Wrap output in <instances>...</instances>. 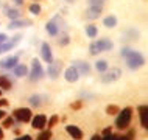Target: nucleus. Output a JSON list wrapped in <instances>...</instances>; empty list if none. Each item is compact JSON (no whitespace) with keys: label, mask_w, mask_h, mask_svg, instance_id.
<instances>
[{"label":"nucleus","mask_w":148,"mask_h":140,"mask_svg":"<svg viewBox=\"0 0 148 140\" xmlns=\"http://www.w3.org/2000/svg\"><path fill=\"white\" fill-rule=\"evenodd\" d=\"M131 51H133V50H131V48H123V50H122V56H123V58H126V56L130 55Z\"/></svg>","instance_id":"nucleus-34"},{"label":"nucleus","mask_w":148,"mask_h":140,"mask_svg":"<svg viewBox=\"0 0 148 140\" xmlns=\"http://www.w3.org/2000/svg\"><path fill=\"white\" fill-rule=\"evenodd\" d=\"M97 44H98L100 51H109V50L114 48V44H112V41H111V39H100Z\"/></svg>","instance_id":"nucleus-14"},{"label":"nucleus","mask_w":148,"mask_h":140,"mask_svg":"<svg viewBox=\"0 0 148 140\" xmlns=\"http://www.w3.org/2000/svg\"><path fill=\"white\" fill-rule=\"evenodd\" d=\"M69 36H62L61 38V41H59V44H61V45H66V44H69Z\"/></svg>","instance_id":"nucleus-33"},{"label":"nucleus","mask_w":148,"mask_h":140,"mask_svg":"<svg viewBox=\"0 0 148 140\" xmlns=\"http://www.w3.org/2000/svg\"><path fill=\"white\" fill-rule=\"evenodd\" d=\"M101 140H114V135H111V134H106V135H105V139H101Z\"/></svg>","instance_id":"nucleus-37"},{"label":"nucleus","mask_w":148,"mask_h":140,"mask_svg":"<svg viewBox=\"0 0 148 140\" xmlns=\"http://www.w3.org/2000/svg\"><path fill=\"white\" fill-rule=\"evenodd\" d=\"M103 6H97V5H89V10H87V17L89 19H98L100 14H101Z\"/></svg>","instance_id":"nucleus-9"},{"label":"nucleus","mask_w":148,"mask_h":140,"mask_svg":"<svg viewBox=\"0 0 148 140\" xmlns=\"http://www.w3.org/2000/svg\"><path fill=\"white\" fill-rule=\"evenodd\" d=\"M66 2H69V3H73V2H75V0H66Z\"/></svg>","instance_id":"nucleus-44"},{"label":"nucleus","mask_w":148,"mask_h":140,"mask_svg":"<svg viewBox=\"0 0 148 140\" xmlns=\"http://www.w3.org/2000/svg\"><path fill=\"white\" fill-rule=\"evenodd\" d=\"M61 62H59V61H56V62H53V61H51L50 62V67H49V75H50V76L51 78H56L58 76V75H59V72H61Z\"/></svg>","instance_id":"nucleus-12"},{"label":"nucleus","mask_w":148,"mask_h":140,"mask_svg":"<svg viewBox=\"0 0 148 140\" xmlns=\"http://www.w3.org/2000/svg\"><path fill=\"white\" fill-rule=\"evenodd\" d=\"M44 76V70L39 64V59H33L31 62V75H30V79L31 81H39Z\"/></svg>","instance_id":"nucleus-3"},{"label":"nucleus","mask_w":148,"mask_h":140,"mask_svg":"<svg viewBox=\"0 0 148 140\" xmlns=\"http://www.w3.org/2000/svg\"><path fill=\"white\" fill-rule=\"evenodd\" d=\"M30 103H31V106H34V107L41 106L42 104V97L41 95H33V97L30 98Z\"/></svg>","instance_id":"nucleus-24"},{"label":"nucleus","mask_w":148,"mask_h":140,"mask_svg":"<svg viewBox=\"0 0 148 140\" xmlns=\"http://www.w3.org/2000/svg\"><path fill=\"white\" fill-rule=\"evenodd\" d=\"M14 3H16V5L21 6V5H23V0H14Z\"/></svg>","instance_id":"nucleus-40"},{"label":"nucleus","mask_w":148,"mask_h":140,"mask_svg":"<svg viewBox=\"0 0 148 140\" xmlns=\"http://www.w3.org/2000/svg\"><path fill=\"white\" fill-rule=\"evenodd\" d=\"M13 70H14L16 76H25V75L28 73V69H27V66H23V64H17Z\"/></svg>","instance_id":"nucleus-19"},{"label":"nucleus","mask_w":148,"mask_h":140,"mask_svg":"<svg viewBox=\"0 0 148 140\" xmlns=\"http://www.w3.org/2000/svg\"><path fill=\"white\" fill-rule=\"evenodd\" d=\"M47 125V118L45 115H36L33 118V126L36 129H44V126Z\"/></svg>","instance_id":"nucleus-18"},{"label":"nucleus","mask_w":148,"mask_h":140,"mask_svg":"<svg viewBox=\"0 0 148 140\" xmlns=\"http://www.w3.org/2000/svg\"><path fill=\"white\" fill-rule=\"evenodd\" d=\"M50 137H51V132H50L49 129H47V131H44V132H41V134H39L38 140H49Z\"/></svg>","instance_id":"nucleus-28"},{"label":"nucleus","mask_w":148,"mask_h":140,"mask_svg":"<svg viewBox=\"0 0 148 140\" xmlns=\"http://www.w3.org/2000/svg\"><path fill=\"white\" fill-rule=\"evenodd\" d=\"M5 13H6V16L11 19V20H16V19L21 17V13H19V10H14V8H8V6H5Z\"/></svg>","instance_id":"nucleus-20"},{"label":"nucleus","mask_w":148,"mask_h":140,"mask_svg":"<svg viewBox=\"0 0 148 140\" xmlns=\"http://www.w3.org/2000/svg\"><path fill=\"white\" fill-rule=\"evenodd\" d=\"M30 20H25V19H16V20H11L10 22V25H8V28L10 30H16V28H22V27H28L30 25Z\"/></svg>","instance_id":"nucleus-11"},{"label":"nucleus","mask_w":148,"mask_h":140,"mask_svg":"<svg viewBox=\"0 0 148 140\" xmlns=\"http://www.w3.org/2000/svg\"><path fill=\"white\" fill-rule=\"evenodd\" d=\"M0 87L5 89V90H10L11 89V81L6 76H0Z\"/></svg>","instance_id":"nucleus-22"},{"label":"nucleus","mask_w":148,"mask_h":140,"mask_svg":"<svg viewBox=\"0 0 148 140\" xmlns=\"http://www.w3.org/2000/svg\"><path fill=\"white\" fill-rule=\"evenodd\" d=\"M89 51H90V55H98V53H101L98 48V44L97 42H92L90 45H89Z\"/></svg>","instance_id":"nucleus-26"},{"label":"nucleus","mask_w":148,"mask_h":140,"mask_svg":"<svg viewBox=\"0 0 148 140\" xmlns=\"http://www.w3.org/2000/svg\"><path fill=\"white\" fill-rule=\"evenodd\" d=\"M3 117H5V112H3V111H0V118H3Z\"/></svg>","instance_id":"nucleus-42"},{"label":"nucleus","mask_w":148,"mask_h":140,"mask_svg":"<svg viewBox=\"0 0 148 140\" xmlns=\"http://www.w3.org/2000/svg\"><path fill=\"white\" fill-rule=\"evenodd\" d=\"M120 75H122V72H120L119 69H112L109 72H106L105 76L101 78L103 83H112V81H117V79L120 78Z\"/></svg>","instance_id":"nucleus-5"},{"label":"nucleus","mask_w":148,"mask_h":140,"mask_svg":"<svg viewBox=\"0 0 148 140\" xmlns=\"http://www.w3.org/2000/svg\"><path fill=\"white\" fill-rule=\"evenodd\" d=\"M78 78H79V73L77 72V69H75V67H69V69L66 70V79H67L69 83L78 81Z\"/></svg>","instance_id":"nucleus-13"},{"label":"nucleus","mask_w":148,"mask_h":140,"mask_svg":"<svg viewBox=\"0 0 148 140\" xmlns=\"http://www.w3.org/2000/svg\"><path fill=\"white\" fill-rule=\"evenodd\" d=\"M3 126H6V128H10V126H13V118H10V117H6V118H5V122H3Z\"/></svg>","instance_id":"nucleus-31"},{"label":"nucleus","mask_w":148,"mask_h":140,"mask_svg":"<svg viewBox=\"0 0 148 140\" xmlns=\"http://www.w3.org/2000/svg\"><path fill=\"white\" fill-rule=\"evenodd\" d=\"M67 129V132H69L73 139H77V140H79V139H83V132H81V129H79L78 126H73V125H69L66 128Z\"/></svg>","instance_id":"nucleus-17"},{"label":"nucleus","mask_w":148,"mask_h":140,"mask_svg":"<svg viewBox=\"0 0 148 140\" xmlns=\"http://www.w3.org/2000/svg\"><path fill=\"white\" fill-rule=\"evenodd\" d=\"M14 117L17 118L19 122L27 123V122H30V118H31V111H30V109H27V107H21V109H16V111H14Z\"/></svg>","instance_id":"nucleus-4"},{"label":"nucleus","mask_w":148,"mask_h":140,"mask_svg":"<svg viewBox=\"0 0 148 140\" xmlns=\"http://www.w3.org/2000/svg\"><path fill=\"white\" fill-rule=\"evenodd\" d=\"M139 114H140V123H142V126L148 128V107L143 104V106H139Z\"/></svg>","instance_id":"nucleus-15"},{"label":"nucleus","mask_w":148,"mask_h":140,"mask_svg":"<svg viewBox=\"0 0 148 140\" xmlns=\"http://www.w3.org/2000/svg\"><path fill=\"white\" fill-rule=\"evenodd\" d=\"M103 23H105V27H108V28H114L117 25V19H115V16H108V17H105Z\"/></svg>","instance_id":"nucleus-21"},{"label":"nucleus","mask_w":148,"mask_h":140,"mask_svg":"<svg viewBox=\"0 0 148 140\" xmlns=\"http://www.w3.org/2000/svg\"><path fill=\"white\" fill-rule=\"evenodd\" d=\"M75 69H77V72L81 75H87L90 72V67L87 66V62H84V61H77L75 62Z\"/></svg>","instance_id":"nucleus-16"},{"label":"nucleus","mask_w":148,"mask_h":140,"mask_svg":"<svg viewBox=\"0 0 148 140\" xmlns=\"http://www.w3.org/2000/svg\"><path fill=\"white\" fill-rule=\"evenodd\" d=\"M130 120H131V109L130 107H125L122 112H119V118L115 122L119 129H125V128L130 125Z\"/></svg>","instance_id":"nucleus-2"},{"label":"nucleus","mask_w":148,"mask_h":140,"mask_svg":"<svg viewBox=\"0 0 148 140\" xmlns=\"http://www.w3.org/2000/svg\"><path fill=\"white\" fill-rule=\"evenodd\" d=\"M95 67H97L98 72H106L108 70V62L106 61H98L97 64H95Z\"/></svg>","instance_id":"nucleus-25"},{"label":"nucleus","mask_w":148,"mask_h":140,"mask_svg":"<svg viewBox=\"0 0 148 140\" xmlns=\"http://www.w3.org/2000/svg\"><path fill=\"white\" fill-rule=\"evenodd\" d=\"M86 33H87V36H89V38L94 39L95 36H97L98 30H97V27H95V25H87V27H86Z\"/></svg>","instance_id":"nucleus-23"},{"label":"nucleus","mask_w":148,"mask_h":140,"mask_svg":"<svg viewBox=\"0 0 148 140\" xmlns=\"http://www.w3.org/2000/svg\"><path fill=\"white\" fill-rule=\"evenodd\" d=\"M6 104H8V101H6V100L0 98V107H2V106H6Z\"/></svg>","instance_id":"nucleus-39"},{"label":"nucleus","mask_w":148,"mask_h":140,"mask_svg":"<svg viewBox=\"0 0 148 140\" xmlns=\"http://www.w3.org/2000/svg\"><path fill=\"white\" fill-rule=\"evenodd\" d=\"M81 106H83L81 101H77V103H73V104H72V107H73V109H79Z\"/></svg>","instance_id":"nucleus-36"},{"label":"nucleus","mask_w":148,"mask_h":140,"mask_svg":"<svg viewBox=\"0 0 148 140\" xmlns=\"http://www.w3.org/2000/svg\"><path fill=\"white\" fill-rule=\"evenodd\" d=\"M45 30H47V33H49L50 36H56V34L59 33V27H58V17H55L53 20L47 22V25H45Z\"/></svg>","instance_id":"nucleus-7"},{"label":"nucleus","mask_w":148,"mask_h":140,"mask_svg":"<svg viewBox=\"0 0 148 140\" xmlns=\"http://www.w3.org/2000/svg\"><path fill=\"white\" fill-rule=\"evenodd\" d=\"M8 41V38H6V34H3V33H0V45H2L3 42H6Z\"/></svg>","instance_id":"nucleus-35"},{"label":"nucleus","mask_w":148,"mask_h":140,"mask_svg":"<svg viewBox=\"0 0 148 140\" xmlns=\"http://www.w3.org/2000/svg\"><path fill=\"white\" fill-rule=\"evenodd\" d=\"M19 41H21V38H19V36H14V38L11 39V41L3 42L2 45H0V53H2V51H10V50L13 48V47H14V45H16V44H17Z\"/></svg>","instance_id":"nucleus-10"},{"label":"nucleus","mask_w":148,"mask_h":140,"mask_svg":"<svg viewBox=\"0 0 148 140\" xmlns=\"http://www.w3.org/2000/svg\"><path fill=\"white\" fill-rule=\"evenodd\" d=\"M16 140H31V137H30V135H22V137H19Z\"/></svg>","instance_id":"nucleus-38"},{"label":"nucleus","mask_w":148,"mask_h":140,"mask_svg":"<svg viewBox=\"0 0 148 140\" xmlns=\"http://www.w3.org/2000/svg\"><path fill=\"white\" fill-rule=\"evenodd\" d=\"M3 139V131H2V128H0V140Z\"/></svg>","instance_id":"nucleus-43"},{"label":"nucleus","mask_w":148,"mask_h":140,"mask_svg":"<svg viewBox=\"0 0 148 140\" xmlns=\"http://www.w3.org/2000/svg\"><path fill=\"white\" fill-rule=\"evenodd\" d=\"M41 55H42V58H44V61H45V62H51V61H53V55H51L50 45H49L47 42L42 44V47H41Z\"/></svg>","instance_id":"nucleus-8"},{"label":"nucleus","mask_w":148,"mask_h":140,"mask_svg":"<svg viewBox=\"0 0 148 140\" xmlns=\"http://www.w3.org/2000/svg\"><path fill=\"white\" fill-rule=\"evenodd\" d=\"M30 13L31 14H39L41 13V6H39L38 3H31L30 5Z\"/></svg>","instance_id":"nucleus-27"},{"label":"nucleus","mask_w":148,"mask_h":140,"mask_svg":"<svg viewBox=\"0 0 148 140\" xmlns=\"http://www.w3.org/2000/svg\"><path fill=\"white\" fill-rule=\"evenodd\" d=\"M126 64H128V67H130V69H133V70L139 69L140 66H143L142 55L137 53V51H131V53L126 56Z\"/></svg>","instance_id":"nucleus-1"},{"label":"nucleus","mask_w":148,"mask_h":140,"mask_svg":"<svg viewBox=\"0 0 148 140\" xmlns=\"http://www.w3.org/2000/svg\"><path fill=\"white\" fill-rule=\"evenodd\" d=\"M56 122H58V117H56V115H53V117L50 118V122H49V126H50V128L55 126V125H56Z\"/></svg>","instance_id":"nucleus-32"},{"label":"nucleus","mask_w":148,"mask_h":140,"mask_svg":"<svg viewBox=\"0 0 148 140\" xmlns=\"http://www.w3.org/2000/svg\"><path fill=\"white\" fill-rule=\"evenodd\" d=\"M19 64V56H11V58H5L2 62H0V67L3 69H14Z\"/></svg>","instance_id":"nucleus-6"},{"label":"nucleus","mask_w":148,"mask_h":140,"mask_svg":"<svg viewBox=\"0 0 148 140\" xmlns=\"http://www.w3.org/2000/svg\"><path fill=\"white\" fill-rule=\"evenodd\" d=\"M108 114H111V115H114V114H119V107L117 106H108Z\"/></svg>","instance_id":"nucleus-29"},{"label":"nucleus","mask_w":148,"mask_h":140,"mask_svg":"<svg viewBox=\"0 0 148 140\" xmlns=\"http://www.w3.org/2000/svg\"><path fill=\"white\" fill-rule=\"evenodd\" d=\"M90 140H101V139H100V137H98V135H94V137H92Z\"/></svg>","instance_id":"nucleus-41"},{"label":"nucleus","mask_w":148,"mask_h":140,"mask_svg":"<svg viewBox=\"0 0 148 140\" xmlns=\"http://www.w3.org/2000/svg\"><path fill=\"white\" fill-rule=\"evenodd\" d=\"M106 0H89V5H97V6H103Z\"/></svg>","instance_id":"nucleus-30"}]
</instances>
